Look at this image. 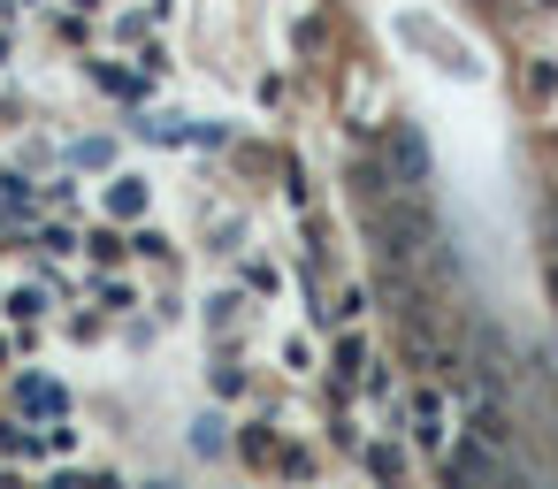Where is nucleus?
Returning <instances> with one entry per match:
<instances>
[{"label": "nucleus", "instance_id": "1", "mask_svg": "<svg viewBox=\"0 0 558 489\" xmlns=\"http://www.w3.org/2000/svg\"><path fill=\"white\" fill-rule=\"evenodd\" d=\"M543 276H550V298H558V207H550V253H543Z\"/></svg>", "mask_w": 558, "mask_h": 489}]
</instances>
